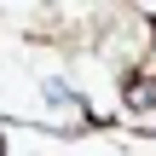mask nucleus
Listing matches in <instances>:
<instances>
[{"mask_svg": "<svg viewBox=\"0 0 156 156\" xmlns=\"http://www.w3.org/2000/svg\"><path fill=\"white\" fill-rule=\"evenodd\" d=\"M151 69H156V46H151Z\"/></svg>", "mask_w": 156, "mask_h": 156, "instance_id": "nucleus-1", "label": "nucleus"}, {"mask_svg": "<svg viewBox=\"0 0 156 156\" xmlns=\"http://www.w3.org/2000/svg\"><path fill=\"white\" fill-rule=\"evenodd\" d=\"M0 156H6V139H0Z\"/></svg>", "mask_w": 156, "mask_h": 156, "instance_id": "nucleus-2", "label": "nucleus"}]
</instances>
